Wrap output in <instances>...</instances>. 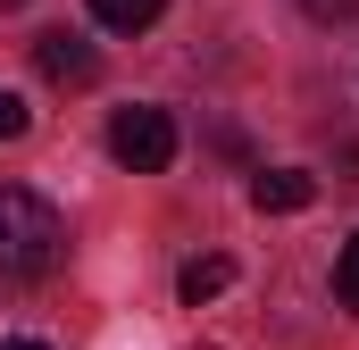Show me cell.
Returning a JSON list of instances; mask_svg holds the SVG:
<instances>
[{
    "label": "cell",
    "mask_w": 359,
    "mask_h": 350,
    "mask_svg": "<svg viewBox=\"0 0 359 350\" xmlns=\"http://www.w3.org/2000/svg\"><path fill=\"white\" fill-rule=\"evenodd\" d=\"M8 8H25V0H0V17H8Z\"/></svg>",
    "instance_id": "obj_11"
},
{
    "label": "cell",
    "mask_w": 359,
    "mask_h": 350,
    "mask_svg": "<svg viewBox=\"0 0 359 350\" xmlns=\"http://www.w3.org/2000/svg\"><path fill=\"white\" fill-rule=\"evenodd\" d=\"M309 200H318V175H309V167H268L259 183H251V209H268V217L309 209Z\"/></svg>",
    "instance_id": "obj_4"
},
{
    "label": "cell",
    "mask_w": 359,
    "mask_h": 350,
    "mask_svg": "<svg viewBox=\"0 0 359 350\" xmlns=\"http://www.w3.org/2000/svg\"><path fill=\"white\" fill-rule=\"evenodd\" d=\"M59 209L25 183H0V284H42L59 267Z\"/></svg>",
    "instance_id": "obj_1"
},
{
    "label": "cell",
    "mask_w": 359,
    "mask_h": 350,
    "mask_svg": "<svg viewBox=\"0 0 359 350\" xmlns=\"http://www.w3.org/2000/svg\"><path fill=\"white\" fill-rule=\"evenodd\" d=\"M109 159L134 167V175H159L176 159V117L168 108H117L109 117Z\"/></svg>",
    "instance_id": "obj_2"
},
{
    "label": "cell",
    "mask_w": 359,
    "mask_h": 350,
    "mask_svg": "<svg viewBox=\"0 0 359 350\" xmlns=\"http://www.w3.org/2000/svg\"><path fill=\"white\" fill-rule=\"evenodd\" d=\"M34 67H42V84H59V92H92L100 84V50H92L84 34H42L34 42Z\"/></svg>",
    "instance_id": "obj_3"
},
{
    "label": "cell",
    "mask_w": 359,
    "mask_h": 350,
    "mask_svg": "<svg viewBox=\"0 0 359 350\" xmlns=\"http://www.w3.org/2000/svg\"><path fill=\"white\" fill-rule=\"evenodd\" d=\"M159 8H168V0H92V25H109V34H142V25H159Z\"/></svg>",
    "instance_id": "obj_6"
},
{
    "label": "cell",
    "mask_w": 359,
    "mask_h": 350,
    "mask_svg": "<svg viewBox=\"0 0 359 350\" xmlns=\"http://www.w3.org/2000/svg\"><path fill=\"white\" fill-rule=\"evenodd\" d=\"M226 284H234V259H217V251H209V259H184V275H176L184 309H201V300H217Z\"/></svg>",
    "instance_id": "obj_5"
},
{
    "label": "cell",
    "mask_w": 359,
    "mask_h": 350,
    "mask_svg": "<svg viewBox=\"0 0 359 350\" xmlns=\"http://www.w3.org/2000/svg\"><path fill=\"white\" fill-rule=\"evenodd\" d=\"M334 292H343V309L359 317V234L343 242V259H334Z\"/></svg>",
    "instance_id": "obj_7"
},
{
    "label": "cell",
    "mask_w": 359,
    "mask_h": 350,
    "mask_svg": "<svg viewBox=\"0 0 359 350\" xmlns=\"http://www.w3.org/2000/svg\"><path fill=\"white\" fill-rule=\"evenodd\" d=\"M25 125H34V108H25V92H8V84H0V142H17Z\"/></svg>",
    "instance_id": "obj_8"
},
{
    "label": "cell",
    "mask_w": 359,
    "mask_h": 350,
    "mask_svg": "<svg viewBox=\"0 0 359 350\" xmlns=\"http://www.w3.org/2000/svg\"><path fill=\"white\" fill-rule=\"evenodd\" d=\"M0 350H50V342H0Z\"/></svg>",
    "instance_id": "obj_10"
},
{
    "label": "cell",
    "mask_w": 359,
    "mask_h": 350,
    "mask_svg": "<svg viewBox=\"0 0 359 350\" xmlns=\"http://www.w3.org/2000/svg\"><path fill=\"white\" fill-rule=\"evenodd\" d=\"M301 8H309V17H326V25H334V17H359V0H301Z\"/></svg>",
    "instance_id": "obj_9"
}]
</instances>
